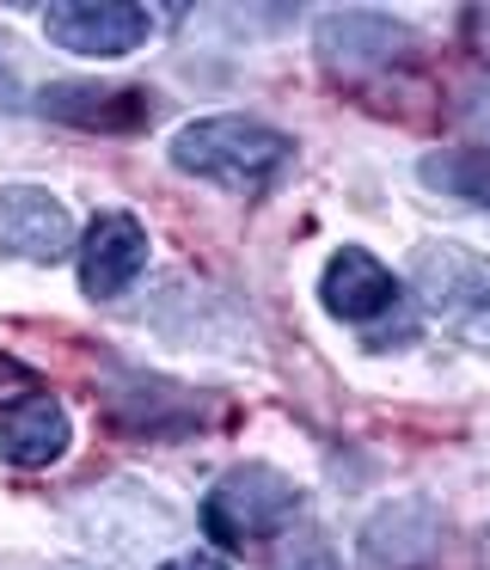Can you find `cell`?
<instances>
[{
	"label": "cell",
	"instance_id": "cell-1",
	"mask_svg": "<svg viewBox=\"0 0 490 570\" xmlns=\"http://www.w3.org/2000/svg\"><path fill=\"white\" fill-rule=\"evenodd\" d=\"M294 160V136L257 124V117H196L171 136V166L215 178L227 190H257Z\"/></svg>",
	"mask_w": 490,
	"mask_h": 570
},
{
	"label": "cell",
	"instance_id": "cell-2",
	"mask_svg": "<svg viewBox=\"0 0 490 570\" xmlns=\"http://www.w3.org/2000/svg\"><path fill=\"white\" fill-rule=\"evenodd\" d=\"M411 288L441 332H453L472 350H490V258L453 239H429L411 258Z\"/></svg>",
	"mask_w": 490,
	"mask_h": 570
},
{
	"label": "cell",
	"instance_id": "cell-3",
	"mask_svg": "<svg viewBox=\"0 0 490 570\" xmlns=\"http://www.w3.org/2000/svg\"><path fill=\"white\" fill-rule=\"evenodd\" d=\"M294 515H301V484L288 472L264 466V460L233 466L203 497V528L215 546H264L282 528H294Z\"/></svg>",
	"mask_w": 490,
	"mask_h": 570
},
{
	"label": "cell",
	"instance_id": "cell-4",
	"mask_svg": "<svg viewBox=\"0 0 490 570\" xmlns=\"http://www.w3.org/2000/svg\"><path fill=\"white\" fill-rule=\"evenodd\" d=\"M43 38L74 56H129L154 38V13L135 0H56L43 7Z\"/></svg>",
	"mask_w": 490,
	"mask_h": 570
},
{
	"label": "cell",
	"instance_id": "cell-5",
	"mask_svg": "<svg viewBox=\"0 0 490 570\" xmlns=\"http://www.w3.org/2000/svg\"><path fill=\"white\" fill-rule=\"evenodd\" d=\"M37 111L68 129H98V136H135L154 124V92L122 87V80H56L37 92Z\"/></svg>",
	"mask_w": 490,
	"mask_h": 570
},
{
	"label": "cell",
	"instance_id": "cell-6",
	"mask_svg": "<svg viewBox=\"0 0 490 570\" xmlns=\"http://www.w3.org/2000/svg\"><path fill=\"white\" fill-rule=\"evenodd\" d=\"M313 43L331 75H380V68H392L399 56L416 50V38L386 13H325Z\"/></svg>",
	"mask_w": 490,
	"mask_h": 570
},
{
	"label": "cell",
	"instance_id": "cell-7",
	"mask_svg": "<svg viewBox=\"0 0 490 570\" xmlns=\"http://www.w3.org/2000/svg\"><path fill=\"white\" fill-rule=\"evenodd\" d=\"M141 271H147V227L135 222L129 209L92 215V227H86V239H80V288L86 295L110 301Z\"/></svg>",
	"mask_w": 490,
	"mask_h": 570
},
{
	"label": "cell",
	"instance_id": "cell-8",
	"mask_svg": "<svg viewBox=\"0 0 490 570\" xmlns=\"http://www.w3.org/2000/svg\"><path fill=\"white\" fill-rule=\"evenodd\" d=\"M74 246V215L37 185H7L0 190V252L24 264H56Z\"/></svg>",
	"mask_w": 490,
	"mask_h": 570
},
{
	"label": "cell",
	"instance_id": "cell-9",
	"mask_svg": "<svg viewBox=\"0 0 490 570\" xmlns=\"http://www.w3.org/2000/svg\"><path fill=\"white\" fill-rule=\"evenodd\" d=\"M74 442V423L56 393H19L0 405V460L7 466H49Z\"/></svg>",
	"mask_w": 490,
	"mask_h": 570
},
{
	"label": "cell",
	"instance_id": "cell-10",
	"mask_svg": "<svg viewBox=\"0 0 490 570\" xmlns=\"http://www.w3.org/2000/svg\"><path fill=\"white\" fill-rule=\"evenodd\" d=\"M318 301H325L337 320L367 325V320H380V313L399 307V276H392L374 252L343 246L337 258L325 264V276H318Z\"/></svg>",
	"mask_w": 490,
	"mask_h": 570
},
{
	"label": "cell",
	"instance_id": "cell-11",
	"mask_svg": "<svg viewBox=\"0 0 490 570\" xmlns=\"http://www.w3.org/2000/svg\"><path fill=\"white\" fill-rule=\"evenodd\" d=\"M416 173H423L429 190H448V197L490 209V154H423Z\"/></svg>",
	"mask_w": 490,
	"mask_h": 570
},
{
	"label": "cell",
	"instance_id": "cell-12",
	"mask_svg": "<svg viewBox=\"0 0 490 570\" xmlns=\"http://www.w3.org/2000/svg\"><path fill=\"white\" fill-rule=\"evenodd\" d=\"M276 570H337V558H331L325 540H301V552H288Z\"/></svg>",
	"mask_w": 490,
	"mask_h": 570
},
{
	"label": "cell",
	"instance_id": "cell-13",
	"mask_svg": "<svg viewBox=\"0 0 490 570\" xmlns=\"http://www.w3.org/2000/svg\"><path fill=\"white\" fill-rule=\"evenodd\" d=\"M460 117L478 129V136H490V75H484V80H478V87L460 99Z\"/></svg>",
	"mask_w": 490,
	"mask_h": 570
},
{
	"label": "cell",
	"instance_id": "cell-14",
	"mask_svg": "<svg viewBox=\"0 0 490 570\" xmlns=\"http://www.w3.org/2000/svg\"><path fill=\"white\" fill-rule=\"evenodd\" d=\"M465 43H472V50L490 62V13H484V7H472V13H465Z\"/></svg>",
	"mask_w": 490,
	"mask_h": 570
},
{
	"label": "cell",
	"instance_id": "cell-15",
	"mask_svg": "<svg viewBox=\"0 0 490 570\" xmlns=\"http://www.w3.org/2000/svg\"><path fill=\"white\" fill-rule=\"evenodd\" d=\"M159 570H227L220 558H208V552H190V558H166Z\"/></svg>",
	"mask_w": 490,
	"mask_h": 570
},
{
	"label": "cell",
	"instance_id": "cell-16",
	"mask_svg": "<svg viewBox=\"0 0 490 570\" xmlns=\"http://www.w3.org/2000/svg\"><path fill=\"white\" fill-rule=\"evenodd\" d=\"M12 105H19V87H12V75L0 68V111H12Z\"/></svg>",
	"mask_w": 490,
	"mask_h": 570
},
{
	"label": "cell",
	"instance_id": "cell-17",
	"mask_svg": "<svg viewBox=\"0 0 490 570\" xmlns=\"http://www.w3.org/2000/svg\"><path fill=\"white\" fill-rule=\"evenodd\" d=\"M7 381H24V362H12V356H0V386Z\"/></svg>",
	"mask_w": 490,
	"mask_h": 570
},
{
	"label": "cell",
	"instance_id": "cell-18",
	"mask_svg": "<svg viewBox=\"0 0 490 570\" xmlns=\"http://www.w3.org/2000/svg\"><path fill=\"white\" fill-rule=\"evenodd\" d=\"M484 570H490V564H484Z\"/></svg>",
	"mask_w": 490,
	"mask_h": 570
}]
</instances>
